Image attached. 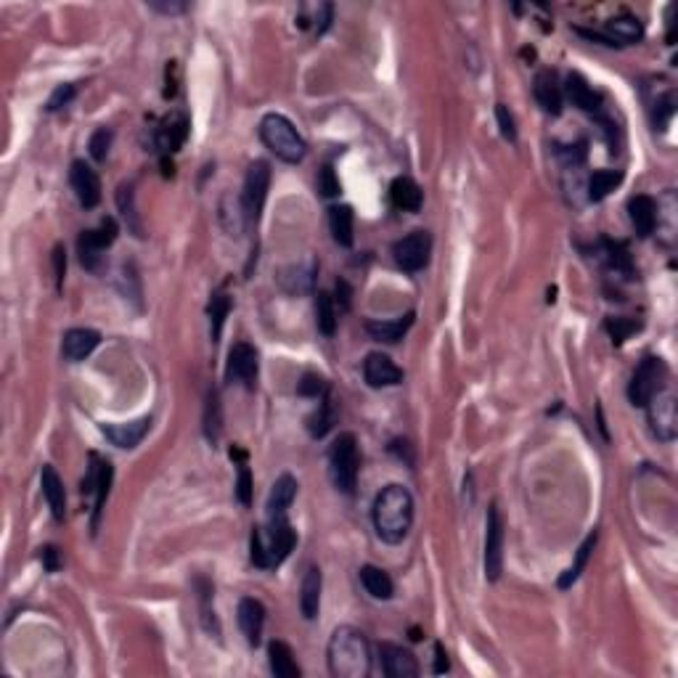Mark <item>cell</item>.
<instances>
[{
    "label": "cell",
    "instance_id": "obj_1",
    "mask_svg": "<svg viewBox=\"0 0 678 678\" xmlns=\"http://www.w3.org/2000/svg\"><path fill=\"white\" fill-rule=\"evenodd\" d=\"M371 522L376 535L390 543L398 546L408 538L411 524H414V496L406 485H384L371 507Z\"/></svg>",
    "mask_w": 678,
    "mask_h": 678
},
{
    "label": "cell",
    "instance_id": "obj_2",
    "mask_svg": "<svg viewBox=\"0 0 678 678\" xmlns=\"http://www.w3.org/2000/svg\"><path fill=\"white\" fill-rule=\"evenodd\" d=\"M329 674L335 678H366L371 674V652L366 636L352 626H339L327 647Z\"/></svg>",
    "mask_w": 678,
    "mask_h": 678
},
{
    "label": "cell",
    "instance_id": "obj_3",
    "mask_svg": "<svg viewBox=\"0 0 678 678\" xmlns=\"http://www.w3.org/2000/svg\"><path fill=\"white\" fill-rule=\"evenodd\" d=\"M297 546V532L287 516L268 519L265 527H252L249 535V559L260 570L279 567Z\"/></svg>",
    "mask_w": 678,
    "mask_h": 678
},
{
    "label": "cell",
    "instance_id": "obj_4",
    "mask_svg": "<svg viewBox=\"0 0 678 678\" xmlns=\"http://www.w3.org/2000/svg\"><path fill=\"white\" fill-rule=\"evenodd\" d=\"M260 141L287 165H300L308 154V144L295 128V122L279 112H271L260 120Z\"/></svg>",
    "mask_w": 678,
    "mask_h": 678
},
{
    "label": "cell",
    "instance_id": "obj_5",
    "mask_svg": "<svg viewBox=\"0 0 678 678\" xmlns=\"http://www.w3.org/2000/svg\"><path fill=\"white\" fill-rule=\"evenodd\" d=\"M358 469H360V453H358V440L352 432H342L335 438L329 448V475L339 493L355 496L358 488Z\"/></svg>",
    "mask_w": 678,
    "mask_h": 678
},
{
    "label": "cell",
    "instance_id": "obj_6",
    "mask_svg": "<svg viewBox=\"0 0 678 678\" xmlns=\"http://www.w3.org/2000/svg\"><path fill=\"white\" fill-rule=\"evenodd\" d=\"M666 382H668V366H666V360H663V358H655V355H647V358L636 366V371H634V376H631V382H628V400H631L636 408H644L658 392L666 390Z\"/></svg>",
    "mask_w": 678,
    "mask_h": 678
},
{
    "label": "cell",
    "instance_id": "obj_7",
    "mask_svg": "<svg viewBox=\"0 0 678 678\" xmlns=\"http://www.w3.org/2000/svg\"><path fill=\"white\" fill-rule=\"evenodd\" d=\"M271 188V165L265 160L252 162L247 175H244V188H241V217L247 225H257L265 199Z\"/></svg>",
    "mask_w": 678,
    "mask_h": 678
},
{
    "label": "cell",
    "instance_id": "obj_8",
    "mask_svg": "<svg viewBox=\"0 0 678 678\" xmlns=\"http://www.w3.org/2000/svg\"><path fill=\"white\" fill-rule=\"evenodd\" d=\"M392 257L400 271L406 273H419L430 265L432 257V236L430 231H411L408 236L398 239L392 247Z\"/></svg>",
    "mask_w": 678,
    "mask_h": 678
},
{
    "label": "cell",
    "instance_id": "obj_9",
    "mask_svg": "<svg viewBox=\"0 0 678 678\" xmlns=\"http://www.w3.org/2000/svg\"><path fill=\"white\" fill-rule=\"evenodd\" d=\"M647 419L650 430L660 443H674L678 435V403L676 395L671 390L658 392L647 406Z\"/></svg>",
    "mask_w": 678,
    "mask_h": 678
},
{
    "label": "cell",
    "instance_id": "obj_10",
    "mask_svg": "<svg viewBox=\"0 0 678 678\" xmlns=\"http://www.w3.org/2000/svg\"><path fill=\"white\" fill-rule=\"evenodd\" d=\"M504 516L501 508L493 501L488 507L485 516V578L488 580H499L504 572Z\"/></svg>",
    "mask_w": 678,
    "mask_h": 678
},
{
    "label": "cell",
    "instance_id": "obj_11",
    "mask_svg": "<svg viewBox=\"0 0 678 678\" xmlns=\"http://www.w3.org/2000/svg\"><path fill=\"white\" fill-rule=\"evenodd\" d=\"M578 35L594 40V43H602V45H634L644 37V27L636 16L631 13H623V16H615L604 24L602 32H588V29H578Z\"/></svg>",
    "mask_w": 678,
    "mask_h": 678
},
{
    "label": "cell",
    "instance_id": "obj_12",
    "mask_svg": "<svg viewBox=\"0 0 678 678\" xmlns=\"http://www.w3.org/2000/svg\"><path fill=\"white\" fill-rule=\"evenodd\" d=\"M257 368H260L257 350H255L249 342H236V344L228 350V363H225V379H228V382H239V384H244L247 390H255V384H257Z\"/></svg>",
    "mask_w": 678,
    "mask_h": 678
},
{
    "label": "cell",
    "instance_id": "obj_13",
    "mask_svg": "<svg viewBox=\"0 0 678 678\" xmlns=\"http://www.w3.org/2000/svg\"><path fill=\"white\" fill-rule=\"evenodd\" d=\"M69 183H72V191H75L77 201L85 209L99 207V201H101V177L93 170V165H88L85 160H75L72 170H69Z\"/></svg>",
    "mask_w": 678,
    "mask_h": 678
},
{
    "label": "cell",
    "instance_id": "obj_14",
    "mask_svg": "<svg viewBox=\"0 0 678 678\" xmlns=\"http://www.w3.org/2000/svg\"><path fill=\"white\" fill-rule=\"evenodd\" d=\"M379 663H382V674L387 678H416L422 674L414 652L390 642L379 644Z\"/></svg>",
    "mask_w": 678,
    "mask_h": 678
},
{
    "label": "cell",
    "instance_id": "obj_15",
    "mask_svg": "<svg viewBox=\"0 0 678 678\" xmlns=\"http://www.w3.org/2000/svg\"><path fill=\"white\" fill-rule=\"evenodd\" d=\"M363 379L368 387L382 390V387H395L403 382V371L395 366V360L384 352H368L363 360Z\"/></svg>",
    "mask_w": 678,
    "mask_h": 678
},
{
    "label": "cell",
    "instance_id": "obj_16",
    "mask_svg": "<svg viewBox=\"0 0 678 678\" xmlns=\"http://www.w3.org/2000/svg\"><path fill=\"white\" fill-rule=\"evenodd\" d=\"M532 96L538 101V106L546 112V114H562V106H564V91H562V83L556 77L554 69H543L535 75L532 80Z\"/></svg>",
    "mask_w": 678,
    "mask_h": 678
},
{
    "label": "cell",
    "instance_id": "obj_17",
    "mask_svg": "<svg viewBox=\"0 0 678 678\" xmlns=\"http://www.w3.org/2000/svg\"><path fill=\"white\" fill-rule=\"evenodd\" d=\"M152 430V416H141L136 422H122V424H104L101 432L106 435V440L122 451H133Z\"/></svg>",
    "mask_w": 678,
    "mask_h": 678
},
{
    "label": "cell",
    "instance_id": "obj_18",
    "mask_svg": "<svg viewBox=\"0 0 678 678\" xmlns=\"http://www.w3.org/2000/svg\"><path fill=\"white\" fill-rule=\"evenodd\" d=\"M236 620H239V628L247 639L249 647H260L263 642V626H265V607L263 602L252 599V596H244L239 602V610H236Z\"/></svg>",
    "mask_w": 678,
    "mask_h": 678
},
{
    "label": "cell",
    "instance_id": "obj_19",
    "mask_svg": "<svg viewBox=\"0 0 678 678\" xmlns=\"http://www.w3.org/2000/svg\"><path fill=\"white\" fill-rule=\"evenodd\" d=\"M562 91H564V99H567L575 109H580V112H586V114H599V112H602V96L588 85V80H586L583 75H578V72L567 75Z\"/></svg>",
    "mask_w": 678,
    "mask_h": 678
},
{
    "label": "cell",
    "instance_id": "obj_20",
    "mask_svg": "<svg viewBox=\"0 0 678 678\" xmlns=\"http://www.w3.org/2000/svg\"><path fill=\"white\" fill-rule=\"evenodd\" d=\"M188 130H191L188 114L185 112H170L168 117L160 122V128H157V146L162 149V154L180 152V146L188 138Z\"/></svg>",
    "mask_w": 678,
    "mask_h": 678
},
{
    "label": "cell",
    "instance_id": "obj_21",
    "mask_svg": "<svg viewBox=\"0 0 678 678\" xmlns=\"http://www.w3.org/2000/svg\"><path fill=\"white\" fill-rule=\"evenodd\" d=\"M658 215H660V207H658V201H655L652 196H647V193L631 196V201H628V217H631V223H634V228H636V233H639L642 239H647V236L655 233Z\"/></svg>",
    "mask_w": 678,
    "mask_h": 678
},
{
    "label": "cell",
    "instance_id": "obj_22",
    "mask_svg": "<svg viewBox=\"0 0 678 678\" xmlns=\"http://www.w3.org/2000/svg\"><path fill=\"white\" fill-rule=\"evenodd\" d=\"M101 344V335L96 329H69L61 337V355L69 363L85 360Z\"/></svg>",
    "mask_w": 678,
    "mask_h": 678
},
{
    "label": "cell",
    "instance_id": "obj_23",
    "mask_svg": "<svg viewBox=\"0 0 678 678\" xmlns=\"http://www.w3.org/2000/svg\"><path fill=\"white\" fill-rule=\"evenodd\" d=\"M40 488H43V499L51 508L53 519L64 522V516H67V491H64V483H61L59 472L51 464H45L40 469Z\"/></svg>",
    "mask_w": 678,
    "mask_h": 678
},
{
    "label": "cell",
    "instance_id": "obj_24",
    "mask_svg": "<svg viewBox=\"0 0 678 678\" xmlns=\"http://www.w3.org/2000/svg\"><path fill=\"white\" fill-rule=\"evenodd\" d=\"M316 273H319V265L313 260L308 263H297V265H289L281 271L279 276V287L287 292V295H308L313 289V281H316Z\"/></svg>",
    "mask_w": 678,
    "mask_h": 678
},
{
    "label": "cell",
    "instance_id": "obj_25",
    "mask_svg": "<svg viewBox=\"0 0 678 678\" xmlns=\"http://www.w3.org/2000/svg\"><path fill=\"white\" fill-rule=\"evenodd\" d=\"M321 588H324V575H321V567L319 564H311L305 578H303V586H300V610H303V618L305 620H316L319 618V610H321Z\"/></svg>",
    "mask_w": 678,
    "mask_h": 678
},
{
    "label": "cell",
    "instance_id": "obj_26",
    "mask_svg": "<svg viewBox=\"0 0 678 678\" xmlns=\"http://www.w3.org/2000/svg\"><path fill=\"white\" fill-rule=\"evenodd\" d=\"M390 199H392V204L400 212H419L422 204H424V191H422V185L414 177L400 175L390 185Z\"/></svg>",
    "mask_w": 678,
    "mask_h": 678
},
{
    "label": "cell",
    "instance_id": "obj_27",
    "mask_svg": "<svg viewBox=\"0 0 678 678\" xmlns=\"http://www.w3.org/2000/svg\"><path fill=\"white\" fill-rule=\"evenodd\" d=\"M297 499V480L292 475H281L273 488H271V496H268V519H279V516H287L289 507L295 504Z\"/></svg>",
    "mask_w": 678,
    "mask_h": 678
},
{
    "label": "cell",
    "instance_id": "obj_28",
    "mask_svg": "<svg viewBox=\"0 0 678 678\" xmlns=\"http://www.w3.org/2000/svg\"><path fill=\"white\" fill-rule=\"evenodd\" d=\"M268 663H271V674L276 678H300L303 671L295 660V652L287 642L273 639L268 644Z\"/></svg>",
    "mask_w": 678,
    "mask_h": 678
},
{
    "label": "cell",
    "instance_id": "obj_29",
    "mask_svg": "<svg viewBox=\"0 0 678 678\" xmlns=\"http://www.w3.org/2000/svg\"><path fill=\"white\" fill-rule=\"evenodd\" d=\"M411 327H414V313L398 316V319H392V321H382V319H379V321H366L368 337L376 339V342H384V344L400 342Z\"/></svg>",
    "mask_w": 678,
    "mask_h": 678
},
{
    "label": "cell",
    "instance_id": "obj_30",
    "mask_svg": "<svg viewBox=\"0 0 678 678\" xmlns=\"http://www.w3.org/2000/svg\"><path fill=\"white\" fill-rule=\"evenodd\" d=\"M358 575H360V583H363V588H366V594H368L371 599H379V602L392 599L395 586H392V578H390L382 567L363 564Z\"/></svg>",
    "mask_w": 678,
    "mask_h": 678
},
{
    "label": "cell",
    "instance_id": "obj_31",
    "mask_svg": "<svg viewBox=\"0 0 678 678\" xmlns=\"http://www.w3.org/2000/svg\"><path fill=\"white\" fill-rule=\"evenodd\" d=\"M352 225H355V215H352L350 204L329 207V231H332V239L337 241L339 247H352V241H355Z\"/></svg>",
    "mask_w": 678,
    "mask_h": 678
},
{
    "label": "cell",
    "instance_id": "obj_32",
    "mask_svg": "<svg viewBox=\"0 0 678 678\" xmlns=\"http://www.w3.org/2000/svg\"><path fill=\"white\" fill-rule=\"evenodd\" d=\"M596 540H599V532H596V530L586 535V540L580 543V548H578V554H575V562H572V564L562 572V578H559V588H562V591H567V588L583 575V570H586V564H588V559H591V554H594V548H596Z\"/></svg>",
    "mask_w": 678,
    "mask_h": 678
},
{
    "label": "cell",
    "instance_id": "obj_33",
    "mask_svg": "<svg viewBox=\"0 0 678 678\" xmlns=\"http://www.w3.org/2000/svg\"><path fill=\"white\" fill-rule=\"evenodd\" d=\"M112 480H114V467L112 461H101L99 467V480H96V501H93V522H91V530L93 535L99 532V522H101V514H104V507H106V499H109V491H112Z\"/></svg>",
    "mask_w": 678,
    "mask_h": 678
},
{
    "label": "cell",
    "instance_id": "obj_34",
    "mask_svg": "<svg viewBox=\"0 0 678 678\" xmlns=\"http://www.w3.org/2000/svg\"><path fill=\"white\" fill-rule=\"evenodd\" d=\"M623 183V170H596L588 177V199L602 201Z\"/></svg>",
    "mask_w": 678,
    "mask_h": 678
},
{
    "label": "cell",
    "instance_id": "obj_35",
    "mask_svg": "<svg viewBox=\"0 0 678 678\" xmlns=\"http://www.w3.org/2000/svg\"><path fill=\"white\" fill-rule=\"evenodd\" d=\"M316 327L324 337H335L337 332V305L329 292L316 295Z\"/></svg>",
    "mask_w": 678,
    "mask_h": 678
},
{
    "label": "cell",
    "instance_id": "obj_36",
    "mask_svg": "<svg viewBox=\"0 0 678 678\" xmlns=\"http://www.w3.org/2000/svg\"><path fill=\"white\" fill-rule=\"evenodd\" d=\"M117 204H120V212L128 223V231H133L138 239L144 236V225L138 220V212H136V193H133V183H122L120 191H117Z\"/></svg>",
    "mask_w": 678,
    "mask_h": 678
},
{
    "label": "cell",
    "instance_id": "obj_37",
    "mask_svg": "<svg viewBox=\"0 0 678 678\" xmlns=\"http://www.w3.org/2000/svg\"><path fill=\"white\" fill-rule=\"evenodd\" d=\"M223 432V408H220V395L215 390L207 392V406H204V435L209 443H217Z\"/></svg>",
    "mask_w": 678,
    "mask_h": 678
},
{
    "label": "cell",
    "instance_id": "obj_38",
    "mask_svg": "<svg viewBox=\"0 0 678 678\" xmlns=\"http://www.w3.org/2000/svg\"><path fill=\"white\" fill-rule=\"evenodd\" d=\"M335 419H337L335 406H332L329 398H324V400L319 403V408L305 419V427H308V432H311L313 438H324V435H329V430L335 427Z\"/></svg>",
    "mask_w": 678,
    "mask_h": 678
},
{
    "label": "cell",
    "instance_id": "obj_39",
    "mask_svg": "<svg viewBox=\"0 0 678 678\" xmlns=\"http://www.w3.org/2000/svg\"><path fill=\"white\" fill-rule=\"evenodd\" d=\"M207 313H209V335H212V342H217L220 335H223V324H225L228 313H231V297L225 292L212 295Z\"/></svg>",
    "mask_w": 678,
    "mask_h": 678
},
{
    "label": "cell",
    "instance_id": "obj_40",
    "mask_svg": "<svg viewBox=\"0 0 678 678\" xmlns=\"http://www.w3.org/2000/svg\"><path fill=\"white\" fill-rule=\"evenodd\" d=\"M104 249L99 247V241L93 239V231L88 228V231H83L80 233V239H77V255H80V263H83V268H88V271H99L101 268V255Z\"/></svg>",
    "mask_w": 678,
    "mask_h": 678
},
{
    "label": "cell",
    "instance_id": "obj_41",
    "mask_svg": "<svg viewBox=\"0 0 678 678\" xmlns=\"http://www.w3.org/2000/svg\"><path fill=\"white\" fill-rule=\"evenodd\" d=\"M196 586H199L201 623H204L207 634H215V636L220 639V626H217V618H215V607H212V586H209L204 578H199V580H196Z\"/></svg>",
    "mask_w": 678,
    "mask_h": 678
},
{
    "label": "cell",
    "instance_id": "obj_42",
    "mask_svg": "<svg viewBox=\"0 0 678 678\" xmlns=\"http://www.w3.org/2000/svg\"><path fill=\"white\" fill-rule=\"evenodd\" d=\"M329 392V382L321 376V374H305L300 382H297V395L303 398H327Z\"/></svg>",
    "mask_w": 678,
    "mask_h": 678
},
{
    "label": "cell",
    "instance_id": "obj_43",
    "mask_svg": "<svg viewBox=\"0 0 678 678\" xmlns=\"http://www.w3.org/2000/svg\"><path fill=\"white\" fill-rule=\"evenodd\" d=\"M604 329H607V335L612 337L615 344H623L634 332L642 329V324L634 321V319H607V321H604Z\"/></svg>",
    "mask_w": 678,
    "mask_h": 678
},
{
    "label": "cell",
    "instance_id": "obj_44",
    "mask_svg": "<svg viewBox=\"0 0 678 678\" xmlns=\"http://www.w3.org/2000/svg\"><path fill=\"white\" fill-rule=\"evenodd\" d=\"M112 141H114V133H112L109 128H99V130L91 136V144H88V149H91V157H93L96 162H104V160L109 157Z\"/></svg>",
    "mask_w": 678,
    "mask_h": 678
},
{
    "label": "cell",
    "instance_id": "obj_45",
    "mask_svg": "<svg viewBox=\"0 0 678 678\" xmlns=\"http://www.w3.org/2000/svg\"><path fill=\"white\" fill-rule=\"evenodd\" d=\"M252 488H255L252 472H249L247 464H241L239 467V477H236V499H239L241 507H252Z\"/></svg>",
    "mask_w": 678,
    "mask_h": 678
},
{
    "label": "cell",
    "instance_id": "obj_46",
    "mask_svg": "<svg viewBox=\"0 0 678 678\" xmlns=\"http://www.w3.org/2000/svg\"><path fill=\"white\" fill-rule=\"evenodd\" d=\"M339 191H342V185H339L337 172L332 165H324L319 170V193L327 196V199H335V196H339Z\"/></svg>",
    "mask_w": 678,
    "mask_h": 678
},
{
    "label": "cell",
    "instance_id": "obj_47",
    "mask_svg": "<svg viewBox=\"0 0 678 678\" xmlns=\"http://www.w3.org/2000/svg\"><path fill=\"white\" fill-rule=\"evenodd\" d=\"M91 231H93V239L99 241V247H101V249L112 247V244H114V239H117V233H120V228H117V220H114V217H104V220L99 223V228H91Z\"/></svg>",
    "mask_w": 678,
    "mask_h": 678
},
{
    "label": "cell",
    "instance_id": "obj_48",
    "mask_svg": "<svg viewBox=\"0 0 678 678\" xmlns=\"http://www.w3.org/2000/svg\"><path fill=\"white\" fill-rule=\"evenodd\" d=\"M75 93H77V88L72 85V83H64V85H59L53 93H51V99H48V112H59L61 106H67L72 99H75Z\"/></svg>",
    "mask_w": 678,
    "mask_h": 678
},
{
    "label": "cell",
    "instance_id": "obj_49",
    "mask_svg": "<svg viewBox=\"0 0 678 678\" xmlns=\"http://www.w3.org/2000/svg\"><path fill=\"white\" fill-rule=\"evenodd\" d=\"M496 120H499L501 136L507 138L508 144H514V141H516V125H514V117H511V112H508V106H504V104L496 106Z\"/></svg>",
    "mask_w": 678,
    "mask_h": 678
},
{
    "label": "cell",
    "instance_id": "obj_50",
    "mask_svg": "<svg viewBox=\"0 0 678 678\" xmlns=\"http://www.w3.org/2000/svg\"><path fill=\"white\" fill-rule=\"evenodd\" d=\"M53 273H56V289H61V284H64V273H67V252H64V247H61V244L53 249Z\"/></svg>",
    "mask_w": 678,
    "mask_h": 678
},
{
    "label": "cell",
    "instance_id": "obj_51",
    "mask_svg": "<svg viewBox=\"0 0 678 678\" xmlns=\"http://www.w3.org/2000/svg\"><path fill=\"white\" fill-rule=\"evenodd\" d=\"M40 562L48 572H56L59 570V548L56 546H45L40 548Z\"/></svg>",
    "mask_w": 678,
    "mask_h": 678
},
{
    "label": "cell",
    "instance_id": "obj_52",
    "mask_svg": "<svg viewBox=\"0 0 678 678\" xmlns=\"http://www.w3.org/2000/svg\"><path fill=\"white\" fill-rule=\"evenodd\" d=\"M448 668H451V663H448V655H445L443 644H435V674H438V676H440V674H448Z\"/></svg>",
    "mask_w": 678,
    "mask_h": 678
},
{
    "label": "cell",
    "instance_id": "obj_53",
    "mask_svg": "<svg viewBox=\"0 0 678 678\" xmlns=\"http://www.w3.org/2000/svg\"><path fill=\"white\" fill-rule=\"evenodd\" d=\"M149 8H154V11H160V13H183L188 5L185 3H149Z\"/></svg>",
    "mask_w": 678,
    "mask_h": 678
},
{
    "label": "cell",
    "instance_id": "obj_54",
    "mask_svg": "<svg viewBox=\"0 0 678 678\" xmlns=\"http://www.w3.org/2000/svg\"><path fill=\"white\" fill-rule=\"evenodd\" d=\"M350 287L347 281H337V303L342 305V311H350Z\"/></svg>",
    "mask_w": 678,
    "mask_h": 678
}]
</instances>
